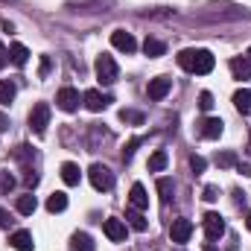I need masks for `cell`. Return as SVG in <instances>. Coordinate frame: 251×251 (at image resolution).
I'll use <instances>...</instances> for the list:
<instances>
[{"mask_svg":"<svg viewBox=\"0 0 251 251\" xmlns=\"http://www.w3.org/2000/svg\"><path fill=\"white\" fill-rule=\"evenodd\" d=\"M62 181L67 184V187H76V184L82 181V170H79L76 164H70V161L62 164Z\"/></svg>","mask_w":251,"mask_h":251,"instance_id":"2e32d148","label":"cell"},{"mask_svg":"<svg viewBox=\"0 0 251 251\" xmlns=\"http://www.w3.org/2000/svg\"><path fill=\"white\" fill-rule=\"evenodd\" d=\"M9 222H12V219H9V210L0 207V228H9Z\"/></svg>","mask_w":251,"mask_h":251,"instance_id":"836d02e7","label":"cell"},{"mask_svg":"<svg viewBox=\"0 0 251 251\" xmlns=\"http://www.w3.org/2000/svg\"><path fill=\"white\" fill-rule=\"evenodd\" d=\"M222 131H225V123H222L219 117H204V120L199 123V134H201L204 140H219Z\"/></svg>","mask_w":251,"mask_h":251,"instance_id":"52a82bcc","label":"cell"},{"mask_svg":"<svg viewBox=\"0 0 251 251\" xmlns=\"http://www.w3.org/2000/svg\"><path fill=\"white\" fill-rule=\"evenodd\" d=\"M234 108H237L243 117H249L251 114V91L249 88H240V91L234 94Z\"/></svg>","mask_w":251,"mask_h":251,"instance_id":"9a60e30c","label":"cell"},{"mask_svg":"<svg viewBox=\"0 0 251 251\" xmlns=\"http://www.w3.org/2000/svg\"><path fill=\"white\" fill-rule=\"evenodd\" d=\"M47 126H50V105H47V102L32 105V111H29V128H32L35 134H44Z\"/></svg>","mask_w":251,"mask_h":251,"instance_id":"3957f363","label":"cell"},{"mask_svg":"<svg viewBox=\"0 0 251 251\" xmlns=\"http://www.w3.org/2000/svg\"><path fill=\"white\" fill-rule=\"evenodd\" d=\"M246 225H249V231H251V210L246 213Z\"/></svg>","mask_w":251,"mask_h":251,"instance_id":"ab89813d","label":"cell"},{"mask_svg":"<svg viewBox=\"0 0 251 251\" xmlns=\"http://www.w3.org/2000/svg\"><path fill=\"white\" fill-rule=\"evenodd\" d=\"M213 64H216V59H213V53H210V50H196V64H193V73L204 76V73H210V70H213Z\"/></svg>","mask_w":251,"mask_h":251,"instance_id":"7c38bea8","label":"cell"},{"mask_svg":"<svg viewBox=\"0 0 251 251\" xmlns=\"http://www.w3.org/2000/svg\"><path fill=\"white\" fill-rule=\"evenodd\" d=\"M128 201H131V207H134V210H146V207H149V196H146V187H143V184H131Z\"/></svg>","mask_w":251,"mask_h":251,"instance_id":"5bb4252c","label":"cell"},{"mask_svg":"<svg viewBox=\"0 0 251 251\" xmlns=\"http://www.w3.org/2000/svg\"><path fill=\"white\" fill-rule=\"evenodd\" d=\"M12 184H15V178H12V176H3V178H0V190H9Z\"/></svg>","mask_w":251,"mask_h":251,"instance_id":"e575fe53","label":"cell"},{"mask_svg":"<svg viewBox=\"0 0 251 251\" xmlns=\"http://www.w3.org/2000/svg\"><path fill=\"white\" fill-rule=\"evenodd\" d=\"M15 94H18L15 82H9V79H0V105H9V102L15 100Z\"/></svg>","mask_w":251,"mask_h":251,"instance_id":"603a6c76","label":"cell"},{"mask_svg":"<svg viewBox=\"0 0 251 251\" xmlns=\"http://www.w3.org/2000/svg\"><path fill=\"white\" fill-rule=\"evenodd\" d=\"M204 251H216V246H213V243H207V246H204Z\"/></svg>","mask_w":251,"mask_h":251,"instance_id":"60d3db41","label":"cell"},{"mask_svg":"<svg viewBox=\"0 0 251 251\" xmlns=\"http://www.w3.org/2000/svg\"><path fill=\"white\" fill-rule=\"evenodd\" d=\"M126 222H128L137 234H143V231L149 228V222L143 219V213H140V210H128V213H126Z\"/></svg>","mask_w":251,"mask_h":251,"instance_id":"7402d4cb","label":"cell"},{"mask_svg":"<svg viewBox=\"0 0 251 251\" xmlns=\"http://www.w3.org/2000/svg\"><path fill=\"white\" fill-rule=\"evenodd\" d=\"M70 251H94V240L85 234V231H79V234H73L70 237V246H67Z\"/></svg>","mask_w":251,"mask_h":251,"instance_id":"ac0fdd59","label":"cell"},{"mask_svg":"<svg viewBox=\"0 0 251 251\" xmlns=\"http://www.w3.org/2000/svg\"><path fill=\"white\" fill-rule=\"evenodd\" d=\"M64 207H67V196H64V193H53V196L47 199V210H50V213H62Z\"/></svg>","mask_w":251,"mask_h":251,"instance_id":"d4e9b609","label":"cell"},{"mask_svg":"<svg viewBox=\"0 0 251 251\" xmlns=\"http://www.w3.org/2000/svg\"><path fill=\"white\" fill-rule=\"evenodd\" d=\"M88 178H91L94 190H100V193H108V190L114 187V173H111L105 164H91Z\"/></svg>","mask_w":251,"mask_h":251,"instance_id":"6da1fadb","label":"cell"},{"mask_svg":"<svg viewBox=\"0 0 251 251\" xmlns=\"http://www.w3.org/2000/svg\"><path fill=\"white\" fill-rule=\"evenodd\" d=\"M97 79L102 82V85H114L117 82V62L108 56V53H102V56H97Z\"/></svg>","mask_w":251,"mask_h":251,"instance_id":"7a4b0ae2","label":"cell"},{"mask_svg":"<svg viewBox=\"0 0 251 251\" xmlns=\"http://www.w3.org/2000/svg\"><path fill=\"white\" fill-rule=\"evenodd\" d=\"M35 207H38V201H35V196H32V193L18 196V213H21V216H32V213H35Z\"/></svg>","mask_w":251,"mask_h":251,"instance_id":"44dd1931","label":"cell"},{"mask_svg":"<svg viewBox=\"0 0 251 251\" xmlns=\"http://www.w3.org/2000/svg\"><path fill=\"white\" fill-rule=\"evenodd\" d=\"M231 73H234V79H240V82H243V79H251V62L246 56H243V59H240V56L231 59Z\"/></svg>","mask_w":251,"mask_h":251,"instance_id":"e0dca14e","label":"cell"},{"mask_svg":"<svg viewBox=\"0 0 251 251\" xmlns=\"http://www.w3.org/2000/svg\"><path fill=\"white\" fill-rule=\"evenodd\" d=\"M225 234V219L216 213V210H210V213H204V237L210 240V243H216L219 237Z\"/></svg>","mask_w":251,"mask_h":251,"instance_id":"277c9868","label":"cell"},{"mask_svg":"<svg viewBox=\"0 0 251 251\" xmlns=\"http://www.w3.org/2000/svg\"><path fill=\"white\" fill-rule=\"evenodd\" d=\"M111 44H114L120 53H134V50H137L134 35H131V32H126V29H114V32H111Z\"/></svg>","mask_w":251,"mask_h":251,"instance_id":"30bf717a","label":"cell"},{"mask_svg":"<svg viewBox=\"0 0 251 251\" xmlns=\"http://www.w3.org/2000/svg\"><path fill=\"white\" fill-rule=\"evenodd\" d=\"M246 152L251 155V131H249V146H246Z\"/></svg>","mask_w":251,"mask_h":251,"instance_id":"b9f144b4","label":"cell"},{"mask_svg":"<svg viewBox=\"0 0 251 251\" xmlns=\"http://www.w3.org/2000/svg\"><path fill=\"white\" fill-rule=\"evenodd\" d=\"M158 193H161V201H173V196H176V181H173V178H158Z\"/></svg>","mask_w":251,"mask_h":251,"instance_id":"cb8c5ba5","label":"cell"},{"mask_svg":"<svg viewBox=\"0 0 251 251\" xmlns=\"http://www.w3.org/2000/svg\"><path fill=\"white\" fill-rule=\"evenodd\" d=\"M9 62L15 64V67H24V64L29 62V50L24 44H12L9 47Z\"/></svg>","mask_w":251,"mask_h":251,"instance_id":"d6986e66","label":"cell"},{"mask_svg":"<svg viewBox=\"0 0 251 251\" xmlns=\"http://www.w3.org/2000/svg\"><path fill=\"white\" fill-rule=\"evenodd\" d=\"M246 59H249V62H251V47H249V53H246Z\"/></svg>","mask_w":251,"mask_h":251,"instance_id":"7bdbcfd3","label":"cell"},{"mask_svg":"<svg viewBox=\"0 0 251 251\" xmlns=\"http://www.w3.org/2000/svg\"><path fill=\"white\" fill-rule=\"evenodd\" d=\"M170 88H173V79H170V76H155V79L146 85V97L158 102V100H164V97L170 94Z\"/></svg>","mask_w":251,"mask_h":251,"instance_id":"5b68a950","label":"cell"},{"mask_svg":"<svg viewBox=\"0 0 251 251\" xmlns=\"http://www.w3.org/2000/svg\"><path fill=\"white\" fill-rule=\"evenodd\" d=\"M199 108H201V111H210V108H213V94H210V91H201V94H199Z\"/></svg>","mask_w":251,"mask_h":251,"instance_id":"f546056e","label":"cell"},{"mask_svg":"<svg viewBox=\"0 0 251 251\" xmlns=\"http://www.w3.org/2000/svg\"><path fill=\"white\" fill-rule=\"evenodd\" d=\"M204 167H207V161H204L201 155H193V158H190V170H193L196 176H201V173H204Z\"/></svg>","mask_w":251,"mask_h":251,"instance_id":"4dcf8cb0","label":"cell"},{"mask_svg":"<svg viewBox=\"0 0 251 251\" xmlns=\"http://www.w3.org/2000/svg\"><path fill=\"white\" fill-rule=\"evenodd\" d=\"M201 199H204V201H216V199H219V187L207 184V187H204V196H201Z\"/></svg>","mask_w":251,"mask_h":251,"instance_id":"d6a6232c","label":"cell"},{"mask_svg":"<svg viewBox=\"0 0 251 251\" xmlns=\"http://www.w3.org/2000/svg\"><path fill=\"white\" fill-rule=\"evenodd\" d=\"M143 53H146L149 59H161V56L167 53V47H164V41H158V38H146V41H143Z\"/></svg>","mask_w":251,"mask_h":251,"instance_id":"ffe728a7","label":"cell"},{"mask_svg":"<svg viewBox=\"0 0 251 251\" xmlns=\"http://www.w3.org/2000/svg\"><path fill=\"white\" fill-rule=\"evenodd\" d=\"M6 128H9V117L0 111V131H6Z\"/></svg>","mask_w":251,"mask_h":251,"instance_id":"74e56055","label":"cell"},{"mask_svg":"<svg viewBox=\"0 0 251 251\" xmlns=\"http://www.w3.org/2000/svg\"><path fill=\"white\" fill-rule=\"evenodd\" d=\"M137 146H140V137H131V140L126 143V149H123V161H131V155H134Z\"/></svg>","mask_w":251,"mask_h":251,"instance_id":"1f68e13d","label":"cell"},{"mask_svg":"<svg viewBox=\"0 0 251 251\" xmlns=\"http://www.w3.org/2000/svg\"><path fill=\"white\" fill-rule=\"evenodd\" d=\"M167 161H170V158H167V152H164V149H158V152L149 158V173H161V170L167 167Z\"/></svg>","mask_w":251,"mask_h":251,"instance_id":"484cf974","label":"cell"},{"mask_svg":"<svg viewBox=\"0 0 251 251\" xmlns=\"http://www.w3.org/2000/svg\"><path fill=\"white\" fill-rule=\"evenodd\" d=\"M237 170H240L243 176H251V164H237Z\"/></svg>","mask_w":251,"mask_h":251,"instance_id":"f35d334b","label":"cell"},{"mask_svg":"<svg viewBox=\"0 0 251 251\" xmlns=\"http://www.w3.org/2000/svg\"><path fill=\"white\" fill-rule=\"evenodd\" d=\"M193 64H196V50H181L178 53V67L193 73Z\"/></svg>","mask_w":251,"mask_h":251,"instance_id":"4316f807","label":"cell"},{"mask_svg":"<svg viewBox=\"0 0 251 251\" xmlns=\"http://www.w3.org/2000/svg\"><path fill=\"white\" fill-rule=\"evenodd\" d=\"M56 105H59L62 111H76V108H79V91L70 88V85H64L62 91L56 94Z\"/></svg>","mask_w":251,"mask_h":251,"instance_id":"ba28073f","label":"cell"},{"mask_svg":"<svg viewBox=\"0 0 251 251\" xmlns=\"http://www.w3.org/2000/svg\"><path fill=\"white\" fill-rule=\"evenodd\" d=\"M170 237H173V243L184 246L190 237H193V222H190V219H176L173 228H170Z\"/></svg>","mask_w":251,"mask_h":251,"instance_id":"9c48e42d","label":"cell"},{"mask_svg":"<svg viewBox=\"0 0 251 251\" xmlns=\"http://www.w3.org/2000/svg\"><path fill=\"white\" fill-rule=\"evenodd\" d=\"M102 231H105V237H108L111 243H123L126 240V222L123 219H105Z\"/></svg>","mask_w":251,"mask_h":251,"instance_id":"8fae6325","label":"cell"},{"mask_svg":"<svg viewBox=\"0 0 251 251\" xmlns=\"http://www.w3.org/2000/svg\"><path fill=\"white\" fill-rule=\"evenodd\" d=\"M9 246L15 251H32L35 249V240H32L29 231H15V234L9 237Z\"/></svg>","mask_w":251,"mask_h":251,"instance_id":"4fadbf2b","label":"cell"},{"mask_svg":"<svg viewBox=\"0 0 251 251\" xmlns=\"http://www.w3.org/2000/svg\"><path fill=\"white\" fill-rule=\"evenodd\" d=\"M120 120H123V123L140 126L143 123V114H140V111H131V108H123V111H120Z\"/></svg>","mask_w":251,"mask_h":251,"instance_id":"f1b7e54d","label":"cell"},{"mask_svg":"<svg viewBox=\"0 0 251 251\" xmlns=\"http://www.w3.org/2000/svg\"><path fill=\"white\" fill-rule=\"evenodd\" d=\"M82 102H85L88 111H102V108H108V102H114V100H111L108 94H100L97 88H91V91L82 94Z\"/></svg>","mask_w":251,"mask_h":251,"instance_id":"8992f818","label":"cell"},{"mask_svg":"<svg viewBox=\"0 0 251 251\" xmlns=\"http://www.w3.org/2000/svg\"><path fill=\"white\" fill-rule=\"evenodd\" d=\"M240 161H237V155L234 152H219L216 155V167H222V170H231V167H237Z\"/></svg>","mask_w":251,"mask_h":251,"instance_id":"83f0119b","label":"cell"},{"mask_svg":"<svg viewBox=\"0 0 251 251\" xmlns=\"http://www.w3.org/2000/svg\"><path fill=\"white\" fill-rule=\"evenodd\" d=\"M47 73H50V56L41 59V76H47Z\"/></svg>","mask_w":251,"mask_h":251,"instance_id":"d590c367","label":"cell"},{"mask_svg":"<svg viewBox=\"0 0 251 251\" xmlns=\"http://www.w3.org/2000/svg\"><path fill=\"white\" fill-rule=\"evenodd\" d=\"M6 62H9V50H3V47H0V70L6 67Z\"/></svg>","mask_w":251,"mask_h":251,"instance_id":"8d00e7d4","label":"cell"}]
</instances>
